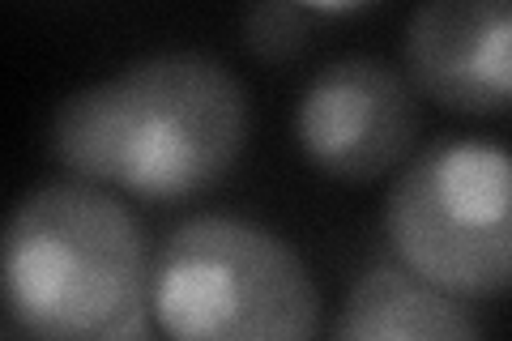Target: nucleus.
I'll return each instance as SVG.
<instances>
[{
	"label": "nucleus",
	"mask_w": 512,
	"mask_h": 341,
	"mask_svg": "<svg viewBox=\"0 0 512 341\" xmlns=\"http://www.w3.org/2000/svg\"><path fill=\"white\" fill-rule=\"evenodd\" d=\"M13 329L56 341L150 337L154 256L146 226L116 188L52 180L22 192L0 252Z\"/></svg>",
	"instance_id": "nucleus-2"
},
{
	"label": "nucleus",
	"mask_w": 512,
	"mask_h": 341,
	"mask_svg": "<svg viewBox=\"0 0 512 341\" xmlns=\"http://www.w3.org/2000/svg\"><path fill=\"white\" fill-rule=\"evenodd\" d=\"M410 86L453 116L512 111V0H419L402 35Z\"/></svg>",
	"instance_id": "nucleus-6"
},
{
	"label": "nucleus",
	"mask_w": 512,
	"mask_h": 341,
	"mask_svg": "<svg viewBox=\"0 0 512 341\" xmlns=\"http://www.w3.org/2000/svg\"><path fill=\"white\" fill-rule=\"evenodd\" d=\"M244 43L265 64L295 60L312 43V9L299 0H252L244 13Z\"/></svg>",
	"instance_id": "nucleus-8"
},
{
	"label": "nucleus",
	"mask_w": 512,
	"mask_h": 341,
	"mask_svg": "<svg viewBox=\"0 0 512 341\" xmlns=\"http://www.w3.org/2000/svg\"><path fill=\"white\" fill-rule=\"evenodd\" d=\"M299 5H308L312 13H355L363 5H372V0H299Z\"/></svg>",
	"instance_id": "nucleus-9"
},
{
	"label": "nucleus",
	"mask_w": 512,
	"mask_h": 341,
	"mask_svg": "<svg viewBox=\"0 0 512 341\" xmlns=\"http://www.w3.org/2000/svg\"><path fill=\"white\" fill-rule=\"evenodd\" d=\"M295 145L338 184H376L419 141V90L380 56H342L316 69L295 103Z\"/></svg>",
	"instance_id": "nucleus-5"
},
{
	"label": "nucleus",
	"mask_w": 512,
	"mask_h": 341,
	"mask_svg": "<svg viewBox=\"0 0 512 341\" xmlns=\"http://www.w3.org/2000/svg\"><path fill=\"white\" fill-rule=\"evenodd\" d=\"M389 252L448 295H512V150L444 137L402 162L384 197Z\"/></svg>",
	"instance_id": "nucleus-4"
},
{
	"label": "nucleus",
	"mask_w": 512,
	"mask_h": 341,
	"mask_svg": "<svg viewBox=\"0 0 512 341\" xmlns=\"http://www.w3.org/2000/svg\"><path fill=\"white\" fill-rule=\"evenodd\" d=\"M248 137V86L205 52L141 56L69 90L47 120L56 167L141 201L210 192L244 158Z\"/></svg>",
	"instance_id": "nucleus-1"
},
{
	"label": "nucleus",
	"mask_w": 512,
	"mask_h": 341,
	"mask_svg": "<svg viewBox=\"0 0 512 341\" xmlns=\"http://www.w3.org/2000/svg\"><path fill=\"white\" fill-rule=\"evenodd\" d=\"M329 333L346 341H384V337L457 341L483 333V320L470 312L466 299L427 282L423 273H414L397 256H380L350 282L346 303Z\"/></svg>",
	"instance_id": "nucleus-7"
},
{
	"label": "nucleus",
	"mask_w": 512,
	"mask_h": 341,
	"mask_svg": "<svg viewBox=\"0 0 512 341\" xmlns=\"http://www.w3.org/2000/svg\"><path fill=\"white\" fill-rule=\"evenodd\" d=\"M154 324L167 337L261 341L320 333V290L278 231L231 214L175 222L154 252Z\"/></svg>",
	"instance_id": "nucleus-3"
}]
</instances>
